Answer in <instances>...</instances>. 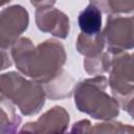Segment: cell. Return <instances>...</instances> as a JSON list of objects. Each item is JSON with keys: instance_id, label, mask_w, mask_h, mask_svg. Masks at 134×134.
Returning a JSON list of instances; mask_svg holds the SVG:
<instances>
[{"instance_id": "6da1fadb", "label": "cell", "mask_w": 134, "mask_h": 134, "mask_svg": "<svg viewBox=\"0 0 134 134\" xmlns=\"http://www.w3.org/2000/svg\"><path fill=\"white\" fill-rule=\"evenodd\" d=\"M10 48L18 70L40 84L49 83L64 71V47L54 40H47L35 47L28 38H20Z\"/></svg>"}, {"instance_id": "7a4b0ae2", "label": "cell", "mask_w": 134, "mask_h": 134, "mask_svg": "<svg viewBox=\"0 0 134 134\" xmlns=\"http://www.w3.org/2000/svg\"><path fill=\"white\" fill-rule=\"evenodd\" d=\"M109 81L103 75H95L80 82L74 88V103L81 112L96 119H112L119 113L116 98L107 93Z\"/></svg>"}, {"instance_id": "3957f363", "label": "cell", "mask_w": 134, "mask_h": 134, "mask_svg": "<svg viewBox=\"0 0 134 134\" xmlns=\"http://www.w3.org/2000/svg\"><path fill=\"white\" fill-rule=\"evenodd\" d=\"M45 94L40 83L29 82L17 72L1 75V96L17 105L24 115L37 114L45 104Z\"/></svg>"}, {"instance_id": "277c9868", "label": "cell", "mask_w": 134, "mask_h": 134, "mask_svg": "<svg viewBox=\"0 0 134 134\" xmlns=\"http://www.w3.org/2000/svg\"><path fill=\"white\" fill-rule=\"evenodd\" d=\"M103 36L111 53L134 48V17L109 16Z\"/></svg>"}, {"instance_id": "5b68a950", "label": "cell", "mask_w": 134, "mask_h": 134, "mask_svg": "<svg viewBox=\"0 0 134 134\" xmlns=\"http://www.w3.org/2000/svg\"><path fill=\"white\" fill-rule=\"evenodd\" d=\"M28 26V13L21 5H13L1 10L0 42L1 48H8Z\"/></svg>"}, {"instance_id": "8992f818", "label": "cell", "mask_w": 134, "mask_h": 134, "mask_svg": "<svg viewBox=\"0 0 134 134\" xmlns=\"http://www.w3.org/2000/svg\"><path fill=\"white\" fill-rule=\"evenodd\" d=\"M36 22L39 29L44 32H50L51 35L62 39L68 36V17L64 13L51 6L39 7L36 12Z\"/></svg>"}, {"instance_id": "52a82bcc", "label": "cell", "mask_w": 134, "mask_h": 134, "mask_svg": "<svg viewBox=\"0 0 134 134\" xmlns=\"http://www.w3.org/2000/svg\"><path fill=\"white\" fill-rule=\"evenodd\" d=\"M68 122V113L64 108L55 106L45 112L37 121L24 125L20 132H64Z\"/></svg>"}, {"instance_id": "ba28073f", "label": "cell", "mask_w": 134, "mask_h": 134, "mask_svg": "<svg viewBox=\"0 0 134 134\" xmlns=\"http://www.w3.org/2000/svg\"><path fill=\"white\" fill-rule=\"evenodd\" d=\"M77 23L82 34L95 36L100 34L102 28V10L93 3H90L77 17Z\"/></svg>"}, {"instance_id": "9c48e42d", "label": "cell", "mask_w": 134, "mask_h": 134, "mask_svg": "<svg viewBox=\"0 0 134 134\" xmlns=\"http://www.w3.org/2000/svg\"><path fill=\"white\" fill-rule=\"evenodd\" d=\"M105 44L106 42L104 36L100 34L95 36H88L85 34H81L77 38L76 47L80 53L86 55L87 58H91L102 53Z\"/></svg>"}, {"instance_id": "30bf717a", "label": "cell", "mask_w": 134, "mask_h": 134, "mask_svg": "<svg viewBox=\"0 0 134 134\" xmlns=\"http://www.w3.org/2000/svg\"><path fill=\"white\" fill-rule=\"evenodd\" d=\"M100 10L109 16L134 12V0H90Z\"/></svg>"}, {"instance_id": "8fae6325", "label": "cell", "mask_w": 134, "mask_h": 134, "mask_svg": "<svg viewBox=\"0 0 134 134\" xmlns=\"http://www.w3.org/2000/svg\"><path fill=\"white\" fill-rule=\"evenodd\" d=\"M21 122L20 116L16 113L13 103L1 96V132L7 127L6 132H15Z\"/></svg>"}, {"instance_id": "7c38bea8", "label": "cell", "mask_w": 134, "mask_h": 134, "mask_svg": "<svg viewBox=\"0 0 134 134\" xmlns=\"http://www.w3.org/2000/svg\"><path fill=\"white\" fill-rule=\"evenodd\" d=\"M111 52L108 53H99L95 57L86 58L85 61V69L89 74L98 75L104 72L110 71L111 64L113 58L110 55Z\"/></svg>"}, {"instance_id": "4fadbf2b", "label": "cell", "mask_w": 134, "mask_h": 134, "mask_svg": "<svg viewBox=\"0 0 134 134\" xmlns=\"http://www.w3.org/2000/svg\"><path fill=\"white\" fill-rule=\"evenodd\" d=\"M30 2L32 5L39 8V7H44V6H51L55 2V0H30Z\"/></svg>"}, {"instance_id": "5bb4252c", "label": "cell", "mask_w": 134, "mask_h": 134, "mask_svg": "<svg viewBox=\"0 0 134 134\" xmlns=\"http://www.w3.org/2000/svg\"><path fill=\"white\" fill-rule=\"evenodd\" d=\"M124 110H126L133 118H134V95L131 97V99L124 106Z\"/></svg>"}, {"instance_id": "9a60e30c", "label": "cell", "mask_w": 134, "mask_h": 134, "mask_svg": "<svg viewBox=\"0 0 134 134\" xmlns=\"http://www.w3.org/2000/svg\"><path fill=\"white\" fill-rule=\"evenodd\" d=\"M9 1H10V0H1V5L3 6V5L6 3V2H9Z\"/></svg>"}, {"instance_id": "2e32d148", "label": "cell", "mask_w": 134, "mask_h": 134, "mask_svg": "<svg viewBox=\"0 0 134 134\" xmlns=\"http://www.w3.org/2000/svg\"><path fill=\"white\" fill-rule=\"evenodd\" d=\"M132 55H133V59H134V53H133V54H132Z\"/></svg>"}]
</instances>
